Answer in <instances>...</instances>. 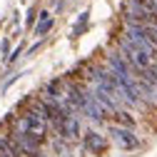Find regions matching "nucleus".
Instances as JSON below:
<instances>
[{
    "label": "nucleus",
    "mask_w": 157,
    "mask_h": 157,
    "mask_svg": "<svg viewBox=\"0 0 157 157\" xmlns=\"http://www.w3.org/2000/svg\"><path fill=\"white\" fill-rule=\"evenodd\" d=\"M48 120L43 115H37L35 110H25L20 117H17V122H15V130L13 132H20V135H30L33 140H37V142H45V137H48Z\"/></svg>",
    "instance_id": "nucleus-1"
},
{
    "label": "nucleus",
    "mask_w": 157,
    "mask_h": 157,
    "mask_svg": "<svg viewBox=\"0 0 157 157\" xmlns=\"http://www.w3.org/2000/svg\"><path fill=\"white\" fill-rule=\"evenodd\" d=\"M110 137L120 150H140L142 140L135 135V130L130 127H120V125H110Z\"/></svg>",
    "instance_id": "nucleus-2"
},
{
    "label": "nucleus",
    "mask_w": 157,
    "mask_h": 157,
    "mask_svg": "<svg viewBox=\"0 0 157 157\" xmlns=\"http://www.w3.org/2000/svg\"><path fill=\"white\" fill-rule=\"evenodd\" d=\"M82 142H85V150L90 152V155H105L107 150H110V140L105 135H100V132H95V130H87L85 132V137H82Z\"/></svg>",
    "instance_id": "nucleus-3"
},
{
    "label": "nucleus",
    "mask_w": 157,
    "mask_h": 157,
    "mask_svg": "<svg viewBox=\"0 0 157 157\" xmlns=\"http://www.w3.org/2000/svg\"><path fill=\"white\" fill-rule=\"evenodd\" d=\"M60 137L67 140V142H72V140L80 137V120H77L75 115H67V117H65V125H63V130H60Z\"/></svg>",
    "instance_id": "nucleus-4"
},
{
    "label": "nucleus",
    "mask_w": 157,
    "mask_h": 157,
    "mask_svg": "<svg viewBox=\"0 0 157 157\" xmlns=\"http://www.w3.org/2000/svg\"><path fill=\"white\" fill-rule=\"evenodd\" d=\"M112 125H120V127H130V130H135V125H137V120H135V115L132 112H127V110H117V112H112Z\"/></svg>",
    "instance_id": "nucleus-5"
},
{
    "label": "nucleus",
    "mask_w": 157,
    "mask_h": 157,
    "mask_svg": "<svg viewBox=\"0 0 157 157\" xmlns=\"http://www.w3.org/2000/svg\"><path fill=\"white\" fill-rule=\"evenodd\" d=\"M50 28H52V17H50V13H40V23L35 25V35H37V37H43Z\"/></svg>",
    "instance_id": "nucleus-6"
}]
</instances>
